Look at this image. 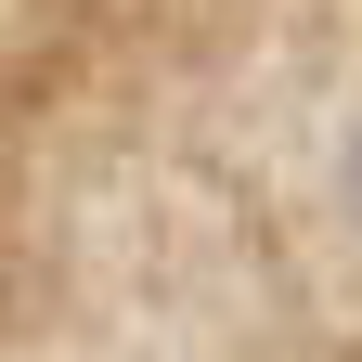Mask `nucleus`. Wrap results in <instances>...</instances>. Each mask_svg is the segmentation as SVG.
<instances>
[{"mask_svg": "<svg viewBox=\"0 0 362 362\" xmlns=\"http://www.w3.org/2000/svg\"><path fill=\"white\" fill-rule=\"evenodd\" d=\"M349 207H362V156H349Z\"/></svg>", "mask_w": 362, "mask_h": 362, "instance_id": "1", "label": "nucleus"}]
</instances>
